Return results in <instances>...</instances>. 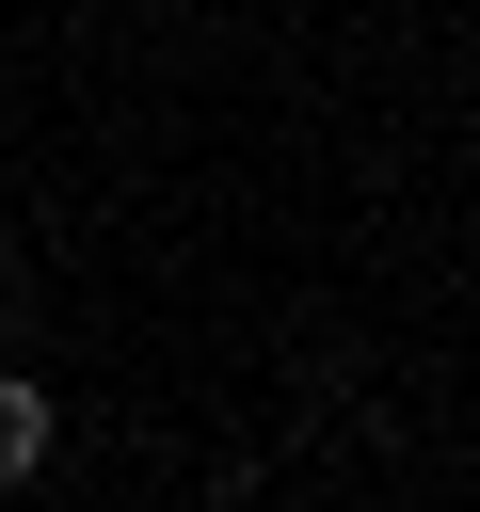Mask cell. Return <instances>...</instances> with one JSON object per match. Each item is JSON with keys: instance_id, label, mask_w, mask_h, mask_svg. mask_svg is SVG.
I'll list each match as a JSON object with an SVG mask.
<instances>
[{"instance_id": "6da1fadb", "label": "cell", "mask_w": 480, "mask_h": 512, "mask_svg": "<svg viewBox=\"0 0 480 512\" xmlns=\"http://www.w3.org/2000/svg\"><path fill=\"white\" fill-rule=\"evenodd\" d=\"M32 464H48V384L0 368V480H32Z\"/></svg>"}]
</instances>
